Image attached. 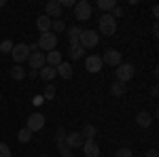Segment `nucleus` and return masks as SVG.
<instances>
[{
  "mask_svg": "<svg viewBox=\"0 0 159 157\" xmlns=\"http://www.w3.org/2000/svg\"><path fill=\"white\" fill-rule=\"evenodd\" d=\"M28 49H30V53H34V51H38V45H36V43H32Z\"/></svg>",
  "mask_w": 159,
  "mask_h": 157,
  "instance_id": "obj_37",
  "label": "nucleus"
},
{
  "mask_svg": "<svg viewBox=\"0 0 159 157\" xmlns=\"http://www.w3.org/2000/svg\"><path fill=\"white\" fill-rule=\"evenodd\" d=\"M36 45L43 53H45V51H55V47H57V36H55L53 32H45V34H40Z\"/></svg>",
  "mask_w": 159,
  "mask_h": 157,
  "instance_id": "obj_2",
  "label": "nucleus"
},
{
  "mask_svg": "<svg viewBox=\"0 0 159 157\" xmlns=\"http://www.w3.org/2000/svg\"><path fill=\"white\" fill-rule=\"evenodd\" d=\"M147 157H157V149H148V151H147Z\"/></svg>",
  "mask_w": 159,
  "mask_h": 157,
  "instance_id": "obj_35",
  "label": "nucleus"
},
{
  "mask_svg": "<svg viewBox=\"0 0 159 157\" xmlns=\"http://www.w3.org/2000/svg\"><path fill=\"white\" fill-rule=\"evenodd\" d=\"M81 136H83L85 140H93V138H96V127H93V125H85V127L81 130Z\"/></svg>",
  "mask_w": 159,
  "mask_h": 157,
  "instance_id": "obj_23",
  "label": "nucleus"
},
{
  "mask_svg": "<svg viewBox=\"0 0 159 157\" xmlns=\"http://www.w3.org/2000/svg\"><path fill=\"white\" fill-rule=\"evenodd\" d=\"M11 58L15 60V64H21L24 60H28V58H30V49H28V45H24V43H19V45H13Z\"/></svg>",
  "mask_w": 159,
  "mask_h": 157,
  "instance_id": "obj_6",
  "label": "nucleus"
},
{
  "mask_svg": "<svg viewBox=\"0 0 159 157\" xmlns=\"http://www.w3.org/2000/svg\"><path fill=\"white\" fill-rule=\"evenodd\" d=\"M38 74H40V79H43V81H51V79H55V76H57V70H55L53 66H43V68L38 70Z\"/></svg>",
  "mask_w": 159,
  "mask_h": 157,
  "instance_id": "obj_16",
  "label": "nucleus"
},
{
  "mask_svg": "<svg viewBox=\"0 0 159 157\" xmlns=\"http://www.w3.org/2000/svg\"><path fill=\"white\" fill-rule=\"evenodd\" d=\"M45 127V115L43 113H32L30 117H28V130L34 134L38 130H43Z\"/></svg>",
  "mask_w": 159,
  "mask_h": 157,
  "instance_id": "obj_7",
  "label": "nucleus"
},
{
  "mask_svg": "<svg viewBox=\"0 0 159 157\" xmlns=\"http://www.w3.org/2000/svg\"><path fill=\"white\" fill-rule=\"evenodd\" d=\"M51 21L53 19H49L47 15H40L36 19V28L40 30V34H45V32H51Z\"/></svg>",
  "mask_w": 159,
  "mask_h": 157,
  "instance_id": "obj_15",
  "label": "nucleus"
},
{
  "mask_svg": "<svg viewBox=\"0 0 159 157\" xmlns=\"http://www.w3.org/2000/svg\"><path fill=\"white\" fill-rule=\"evenodd\" d=\"M57 149H60L61 157H64V155H70V146L66 145V140H60V142H57Z\"/></svg>",
  "mask_w": 159,
  "mask_h": 157,
  "instance_id": "obj_28",
  "label": "nucleus"
},
{
  "mask_svg": "<svg viewBox=\"0 0 159 157\" xmlns=\"http://www.w3.org/2000/svg\"><path fill=\"white\" fill-rule=\"evenodd\" d=\"M0 100H2V96H0Z\"/></svg>",
  "mask_w": 159,
  "mask_h": 157,
  "instance_id": "obj_41",
  "label": "nucleus"
},
{
  "mask_svg": "<svg viewBox=\"0 0 159 157\" xmlns=\"http://www.w3.org/2000/svg\"><path fill=\"white\" fill-rule=\"evenodd\" d=\"M11 51H13L11 40H2V43H0V53H11Z\"/></svg>",
  "mask_w": 159,
  "mask_h": 157,
  "instance_id": "obj_27",
  "label": "nucleus"
},
{
  "mask_svg": "<svg viewBox=\"0 0 159 157\" xmlns=\"http://www.w3.org/2000/svg\"><path fill=\"white\" fill-rule=\"evenodd\" d=\"M57 2H60V7H68V9H70V7L74 9V4H76L74 0H57Z\"/></svg>",
  "mask_w": 159,
  "mask_h": 157,
  "instance_id": "obj_33",
  "label": "nucleus"
},
{
  "mask_svg": "<svg viewBox=\"0 0 159 157\" xmlns=\"http://www.w3.org/2000/svg\"><path fill=\"white\" fill-rule=\"evenodd\" d=\"M66 30V21L64 19H53L51 21V32L55 34V32H64Z\"/></svg>",
  "mask_w": 159,
  "mask_h": 157,
  "instance_id": "obj_24",
  "label": "nucleus"
},
{
  "mask_svg": "<svg viewBox=\"0 0 159 157\" xmlns=\"http://www.w3.org/2000/svg\"><path fill=\"white\" fill-rule=\"evenodd\" d=\"M81 28L79 25H72V28H68V40H70V45H74V43H79V36H81Z\"/></svg>",
  "mask_w": 159,
  "mask_h": 157,
  "instance_id": "obj_20",
  "label": "nucleus"
},
{
  "mask_svg": "<svg viewBox=\"0 0 159 157\" xmlns=\"http://www.w3.org/2000/svg\"><path fill=\"white\" fill-rule=\"evenodd\" d=\"M102 64H108V66H119L121 64V51L117 49H106V53L102 55Z\"/></svg>",
  "mask_w": 159,
  "mask_h": 157,
  "instance_id": "obj_8",
  "label": "nucleus"
},
{
  "mask_svg": "<svg viewBox=\"0 0 159 157\" xmlns=\"http://www.w3.org/2000/svg\"><path fill=\"white\" fill-rule=\"evenodd\" d=\"M43 102H45V100H43V96H36V98H34V104H36V106H40Z\"/></svg>",
  "mask_w": 159,
  "mask_h": 157,
  "instance_id": "obj_36",
  "label": "nucleus"
},
{
  "mask_svg": "<svg viewBox=\"0 0 159 157\" xmlns=\"http://www.w3.org/2000/svg\"><path fill=\"white\" fill-rule=\"evenodd\" d=\"M98 40H100V36L96 34V30H83L81 36H79V45L83 49H91L98 45Z\"/></svg>",
  "mask_w": 159,
  "mask_h": 157,
  "instance_id": "obj_4",
  "label": "nucleus"
},
{
  "mask_svg": "<svg viewBox=\"0 0 159 157\" xmlns=\"http://www.w3.org/2000/svg\"><path fill=\"white\" fill-rule=\"evenodd\" d=\"M117 81H121V83H127V81H132V76H134V66L132 64H119L117 66Z\"/></svg>",
  "mask_w": 159,
  "mask_h": 157,
  "instance_id": "obj_5",
  "label": "nucleus"
},
{
  "mask_svg": "<svg viewBox=\"0 0 159 157\" xmlns=\"http://www.w3.org/2000/svg\"><path fill=\"white\" fill-rule=\"evenodd\" d=\"M110 94H112V96H123V94H125V83L115 81V83L110 85Z\"/></svg>",
  "mask_w": 159,
  "mask_h": 157,
  "instance_id": "obj_22",
  "label": "nucleus"
},
{
  "mask_svg": "<svg viewBox=\"0 0 159 157\" xmlns=\"http://www.w3.org/2000/svg\"><path fill=\"white\" fill-rule=\"evenodd\" d=\"M0 157H11V149L4 142H0Z\"/></svg>",
  "mask_w": 159,
  "mask_h": 157,
  "instance_id": "obj_30",
  "label": "nucleus"
},
{
  "mask_svg": "<svg viewBox=\"0 0 159 157\" xmlns=\"http://www.w3.org/2000/svg\"><path fill=\"white\" fill-rule=\"evenodd\" d=\"M115 157H132V151H129V149H125V146H123V149H119V151H117V153H115Z\"/></svg>",
  "mask_w": 159,
  "mask_h": 157,
  "instance_id": "obj_31",
  "label": "nucleus"
},
{
  "mask_svg": "<svg viewBox=\"0 0 159 157\" xmlns=\"http://www.w3.org/2000/svg\"><path fill=\"white\" fill-rule=\"evenodd\" d=\"M55 70H57V74H60L61 79H70V76H72V64L61 62V64H57V66H55Z\"/></svg>",
  "mask_w": 159,
  "mask_h": 157,
  "instance_id": "obj_14",
  "label": "nucleus"
},
{
  "mask_svg": "<svg viewBox=\"0 0 159 157\" xmlns=\"http://www.w3.org/2000/svg\"><path fill=\"white\" fill-rule=\"evenodd\" d=\"M85 138L81 136V132H72V134H66V145L70 149H76V146H83Z\"/></svg>",
  "mask_w": 159,
  "mask_h": 157,
  "instance_id": "obj_13",
  "label": "nucleus"
},
{
  "mask_svg": "<svg viewBox=\"0 0 159 157\" xmlns=\"http://www.w3.org/2000/svg\"><path fill=\"white\" fill-rule=\"evenodd\" d=\"M0 7H4V0H0Z\"/></svg>",
  "mask_w": 159,
  "mask_h": 157,
  "instance_id": "obj_38",
  "label": "nucleus"
},
{
  "mask_svg": "<svg viewBox=\"0 0 159 157\" xmlns=\"http://www.w3.org/2000/svg\"><path fill=\"white\" fill-rule=\"evenodd\" d=\"M45 60H47V66H57V64H61V53L60 51H49L47 55H45Z\"/></svg>",
  "mask_w": 159,
  "mask_h": 157,
  "instance_id": "obj_17",
  "label": "nucleus"
},
{
  "mask_svg": "<svg viewBox=\"0 0 159 157\" xmlns=\"http://www.w3.org/2000/svg\"><path fill=\"white\" fill-rule=\"evenodd\" d=\"M98 7L102 11H112L117 7V0H98Z\"/></svg>",
  "mask_w": 159,
  "mask_h": 157,
  "instance_id": "obj_25",
  "label": "nucleus"
},
{
  "mask_svg": "<svg viewBox=\"0 0 159 157\" xmlns=\"http://www.w3.org/2000/svg\"><path fill=\"white\" fill-rule=\"evenodd\" d=\"M91 17V4L87 0H79L74 4V19L76 21H87Z\"/></svg>",
  "mask_w": 159,
  "mask_h": 157,
  "instance_id": "obj_3",
  "label": "nucleus"
},
{
  "mask_svg": "<svg viewBox=\"0 0 159 157\" xmlns=\"http://www.w3.org/2000/svg\"><path fill=\"white\" fill-rule=\"evenodd\" d=\"M11 79H15V81H24L25 79V70L19 66V64H15L11 68Z\"/></svg>",
  "mask_w": 159,
  "mask_h": 157,
  "instance_id": "obj_21",
  "label": "nucleus"
},
{
  "mask_svg": "<svg viewBox=\"0 0 159 157\" xmlns=\"http://www.w3.org/2000/svg\"><path fill=\"white\" fill-rule=\"evenodd\" d=\"M81 149H83L85 157H100V146L96 145V140H85Z\"/></svg>",
  "mask_w": 159,
  "mask_h": 157,
  "instance_id": "obj_12",
  "label": "nucleus"
},
{
  "mask_svg": "<svg viewBox=\"0 0 159 157\" xmlns=\"http://www.w3.org/2000/svg\"><path fill=\"white\" fill-rule=\"evenodd\" d=\"M17 140H19V142H30V140H32V132H30L28 127L19 130V134H17Z\"/></svg>",
  "mask_w": 159,
  "mask_h": 157,
  "instance_id": "obj_26",
  "label": "nucleus"
},
{
  "mask_svg": "<svg viewBox=\"0 0 159 157\" xmlns=\"http://www.w3.org/2000/svg\"><path fill=\"white\" fill-rule=\"evenodd\" d=\"M68 53H70V58H72V60H79V58H83V55H85V49L81 47L79 43H74V45H70Z\"/></svg>",
  "mask_w": 159,
  "mask_h": 157,
  "instance_id": "obj_18",
  "label": "nucleus"
},
{
  "mask_svg": "<svg viewBox=\"0 0 159 157\" xmlns=\"http://www.w3.org/2000/svg\"><path fill=\"white\" fill-rule=\"evenodd\" d=\"M98 28L102 34H106V36H112L115 32H117V19L110 15V13H104L102 17H100L98 21Z\"/></svg>",
  "mask_w": 159,
  "mask_h": 157,
  "instance_id": "obj_1",
  "label": "nucleus"
},
{
  "mask_svg": "<svg viewBox=\"0 0 159 157\" xmlns=\"http://www.w3.org/2000/svg\"><path fill=\"white\" fill-rule=\"evenodd\" d=\"M64 157H72V155H64Z\"/></svg>",
  "mask_w": 159,
  "mask_h": 157,
  "instance_id": "obj_40",
  "label": "nucleus"
},
{
  "mask_svg": "<svg viewBox=\"0 0 159 157\" xmlns=\"http://www.w3.org/2000/svg\"><path fill=\"white\" fill-rule=\"evenodd\" d=\"M40 157H49V155H40Z\"/></svg>",
  "mask_w": 159,
  "mask_h": 157,
  "instance_id": "obj_39",
  "label": "nucleus"
},
{
  "mask_svg": "<svg viewBox=\"0 0 159 157\" xmlns=\"http://www.w3.org/2000/svg\"><path fill=\"white\" fill-rule=\"evenodd\" d=\"M110 15H112V17H115V19H117V17H123V9H119V7H115V9H112V13H110Z\"/></svg>",
  "mask_w": 159,
  "mask_h": 157,
  "instance_id": "obj_34",
  "label": "nucleus"
},
{
  "mask_svg": "<svg viewBox=\"0 0 159 157\" xmlns=\"http://www.w3.org/2000/svg\"><path fill=\"white\" fill-rule=\"evenodd\" d=\"M28 64H30V68L32 70H40L45 64H47V60H45V53L43 51H34V53H30V58H28Z\"/></svg>",
  "mask_w": 159,
  "mask_h": 157,
  "instance_id": "obj_9",
  "label": "nucleus"
},
{
  "mask_svg": "<svg viewBox=\"0 0 159 157\" xmlns=\"http://www.w3.org/2000/svg\"><path fill=\"white\" fill-rule=\"evenodd\" d=\"M55 98V87L53 85H47V89H45V96H43V100H53Z\"/></svg>",
  "mask_w": 159,
  "mask_h": 157,
  "instance_id": "obj_29",
  "label": "nucleus"
},
{
  "mask_svg": "<svg viewBox=\"0 0 159 157\" xmlns=\"http://www.w3.org/2000/svg\"><path fill=\"white\" fill-rule=\"evenodd\" d=\"M151 115H148L147 110H142V113H138V117H136V123H138V125H140V127H148V125H151Z\"/></svg>",
  "mask_w": 159,
  "mask_h": 157,
  "instance_id": "obj_19",
  "label": "nucleus"
},
{
  "mask_svg": "<svg viewBox=\"0 0 159 157\" xmlns=\"http://www.w3.org/2000/svg\"><path fill=\"white\" fill-rule=\"evenodd\" d=\"M66 130H64V127H60V130H57V134H55V142H60V140H66Z\"/></svg>",
  "mask_w": 159,
  "mask_h": 157,
  "instance_id": "obj_32",
  "label": "nucleus"
},
{
  "mask_svg": "<svg viewBox=\"0 0 159 157\" xmlns=\"http://www.w3.org/2000/svg\"><path fill=\"white\" fill-rule=\"evenodd\" d=\"M102 66H104V64H102V58H100V55H89L85 60V68L89 72H100Z\"/></svg>",
  "mask_w": 159,
  "mask_h": 157,
  "instance_id": "obj_11",
  "label": "nucleus"
},
{
  "mask_svg": "<svg viewBox=\"0 0 159 157\" xmlns=\"http://www.w3.org/2000/svg\"><path fill=\"white\" fill-rule=\"evenodd\" d=\"M45 15L47 17H55V19H61V7H60V2L57 0H49L47 2V7H45Z\"/></svg>",
  "mask_w": 159,
  "mask_h": 157,
  "instance_id": "obj_10",
  "label": "nucleus"
}]
</instances>
